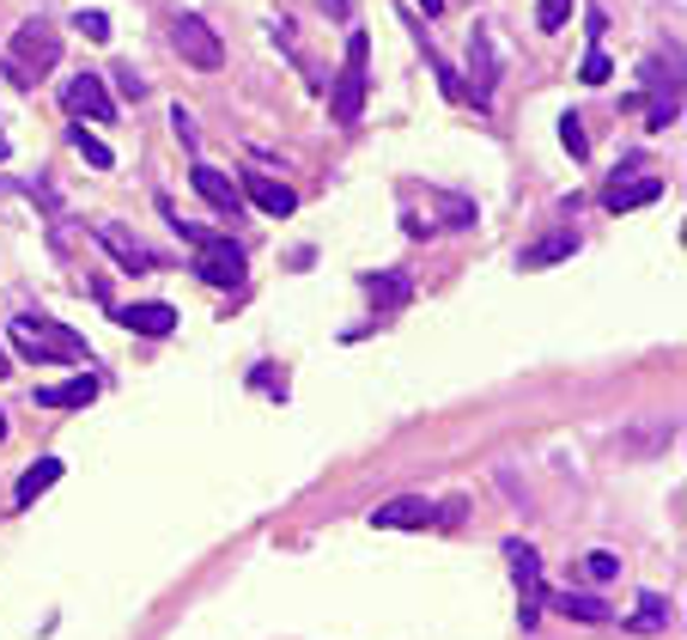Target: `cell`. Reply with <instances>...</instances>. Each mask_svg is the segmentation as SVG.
<instances>
[{
  "label": "cell",
  "instance_id": "34",
  "mask_svg": "<svg viewBox=\"0 0 687 640\" xmlns=\"http://www.w3.org/2000/svg\"><path fill=\"white\" fill-rule=\"evenodd\" d=\"M7 159H13V147H7V135H0V165H7Z\"/></svg>",
  "mask_w": 687,
  "mask_h": 640
},
{
  "label": "cell",
  "instance_id": "19",
  "mask_svg": "<svg viewBox=\"0 0 687 640\" xmlns=\"http://www.w3.org/2000/svg\"><path fill=\"white\" fill-rule=\"evenodd\" d=\"M366 287H371V299H378V305H408V299H414V275H408V268L366 275Z\"/></svg>",
  "mask_w": 687,
  "mask_h": 640
},
{
  "label": "cell",
  "instance_id": "33",
  "mask_svg": "<svg viewBox=\"0 0 687 640\" xmlns=\"http://www.w3.org/2000/svg\"><path fill=\"white\" fill-rule=\"evenodd\" d=\"M7 373H13V360H7V348H0V378H7Z\"/></svg>",
  "mask_w": 687,
  "mask_h": 640
},
{
  "label": "cell",
  "instance_id": "11",
  "mask_svg": "<svg viewBox=\"0 0 687 640\" xmlns=\"http://www.w3.org/2000/svg\"><path fill=\"white\" fill-rule=\"evenodd\" d=\"M98 244H104L110 256H116V263L128 268V275H147V268H153V250L140 244V238L128 233L123 219H104V226H98Z\"/></svg>",
  "mask_w": 687,
  "mask_h": 640
},
{
  "label": "cell",
  "instance_id": "3",
  "mask_svg": "<svg viewBox=\"0 0 687 640\" xmlns=\"http://www.w3.org/2000/svg\"><path fill=\"white\" fill-rule=\"evenodd\" d=\"M366 55H371V37L353 32L347 37V62H341V74H335V92H329V116H335L341 128H353L359 110H366Z\"/></svg>",
  "mask_w": 687,
  "mask_h": 640
},
{
  "label": "cell",
  "instance_id": "28",
  "mask_svg": "<svg viewBox=\"0 0 687 640\" xmlns=\"http://www.w3.org/2000/svg\"><path fill=\"white\" fill-rule=\"evenodd\" d=\"M469 219H474V208L462 196H444V226H469Z\"/></svg>",
  "mask_w": 687,
  "mask_h": 640
},
{
  "label": "cell",
  "instance_id": "29",
  "mask_svg": "<svg viewBox=\"0 0 687 640\" xmlns=\"http://www.w3.org/2000/svg\"><path fill=\"white\" fill-rule=\"evenodd\" d=\"M432 62V74H438V86H444V98H462V86H457V74H450V67L438 62V55H427Z\"/></svg>",
  "mask_w": 687,
  "mask_h": 640
},
{
  "label": "cell",
  "instance_id": "5",
  "mask_svg": "<svg viewBox=\"0 0 687 640\" xmlns=\"http://www.w3.org/2000/svg\"><path fill=\"white\" fill-rule=\"evenodd\" d=\"M195 275L207 287H244V244L238 238H219V233H207L201 238V256H195Z\"/></svg>",
  "mask_w": 687,
  "mask_h": 640
},
{
  "label": "cell",
  "instance_id": "24",
  "mask_svg": "<svg viewBox=\"0 0 687 640\" xmlns=\"http://www.w3.org/2000/svg\"><path fill=\"white\" fill-rule=\"evenodd\" d=\"M572 7H578V0H535V25H542V32H560L565 18H572Z\"/></svg>",
  "mask_w": 687,
  "mask_h": 640
},
{
  "label": "cell",
  "instance_id": "15",
  "mask_svg": "<svg viewBox=\"0 0 687 640\" xmlns=\"http://www.w3.org/2000/svg\"><path fill=\"white\" fill-rule=\"evenodd\" d=\"M645 202H663V177H614L609 184V208L614 214H633Z\"/></svg>",
  "mask_w": 687,
  "mask_h": 640
},
{
  "label": "cell",
  "instance_id": "32",
  "mask_svg": "<svg viewBox=\"0 0 687 640\" xmlns=\"http://www.w3.org/2000/svg\"><path fill=\"white\" fill-rule=\"evenodd\" d=\"M329 13H335V18H347V13H353V7H347V0H329Z\"/></svg>",
  "mask_w": 687,
  "mask_h": 640
},
{
  "label": "cell",
  "instance_id": "22",
  "mask_svg": "<svg viewBox=\"0 0 687 640\" xmlns=\"http://www.w3.org/2000/svg\"><path fill=\"white\" fill-rule=\"evenodd\" d=\"M67 141H74V153L86 159V165H92V172H110V165H116V153H110V147L98 141V135H86V128H74V135H67Z\"/></svg>",
  "mask_w": 687,
  "mask_h": 640
},
{
  "label": "cell",
  "instance_id": "12",
  "mask_svg": "<svg viewBox=\"0 0 687 640\" xmlns=\"http://www.w3.org/2000/svg\"><path fill=\"white\" fill-rule=\"evenodd\" d=\"M116 324L135 329V336H170L177 329V305H165V299H153V305H116Z\"/></svg>",
  "mask_w": 687,
  "mask_h": 640
},
{
  "label": "cell",
  "instance_id": "26",
  "mask_svg": "<svg viewBox=\"0 0 687 640\" xmlns=\"http://www.w3.org/2000/svg\"><path fill=\"white\" fill-rule=\"evenodd\" d=\"M578 74H584V86H602V79L614 74V62H609V55H602V49H590V55H584V67H578Z\"/></svg>",
  "mask_w": 687,
  "mask_h": 640
},
{
  "label": "cell",
  "instance_id": "23",
  "mask_svg": "<svg viewBox=\"0 0 687 640\" xmlns=\"http://www.w3.org/2000/svg\"><path fill=\"white\" fill-rule=\"evenodd\" d=\"M560 141H565V153H572V159H590V135H584V123L572 116V110L560 116Z\"/></svg>",
  "mask_w": 687,
  "mask_h": 640
},
{
  "label": "cell",
  "instance_id": "13",
  "mask_svg": "<svg viewBox=\"0 0 687 640\" xmlns=\"http://www.w3.org/2000/svg\"><path fill=\"white\" fill-rule=\"evenodd\" d=\"M189 184H195V196H201L207 208H219V214H238V208H244L238 184H231L226 172H214V165H195V172H189Z\"/></svg>",
  "mask_w": 687,
  "mask_h": 640
},
{
  "label": "cell",
  "instance_id": "10",
  "mask_svg": "<svg viewBox=\"0 0 687 640\" xmlns=\"http://www.w3.org/2000/svg\"><path fill=\"white\" fill-rule=\"evenodd\" d=\"M238 196H250L262 214H275V219H287L292 208H298V196H292L280 177H268V172H244V177H238Z\"/></svg>",
  "mask_w": 687,
  "mask_h": 640
},
{
  "label": "cell",
  "instance_id": "35",
  "mask_svg": "<svg viewBox=\"0 0 687 640\" xmlns=\"http://www.w3.org/2000/svg\"><path fill=\"white\" fill-rule=\"evenodd\" d=\"M0 439H7V415H0Z\"/></svg>",
  "mask_w": 687,
  "mask_h": 640
},
{
  "label": "cell",
  "instance_id": "1",
  "mask_svg": "<svg viewBox=\"0 0 687 640\" xmlns=\"http://www.w3.org/2000/svg\"><path fill=\"white\" fill-rule=\"evenodd\" d=\"M55 62H62V37H55V25H49V18H25V25L13 32V43H7L0 74L13 79V86H37Z\"/></svg>",
  "mask_w": 687,
  "mask_h": 640
},
{
  "label": "cell",
  "instance_id": "25",
  "mask_svg": "<svg viewBox=\"0 0 687 640\" xmlns=\"http://www.w3.org/2000/svg\"><path fill=\"white\" fill-rule=\"evenodd\" d=\"M584 574H590V579H602V586H609V579L621 574V555H609V549H596L590 562H584Z\"/></svg>",
  "mask_w": 687,
  "mask_h": 640
},
{
  "label": "cell",
  "instance_id": "27",
  "mask_svg": "<svg viewBox=\"0 0 687 640\" xmlns=\"http://www.w3.org/2000/svg\"><path fill=\"white\" fill-rule=\"evenodd\" d=\"M74 25H79V37H92V43H104V37H110V18L104 13H79Z\"/></svg>",
  "mask_w": 687,
  "mask_h": 640
},
{
  "label": "cell",
  "instance_id": "14",
  "mask_svg": "<svg viewBox=\"0 0 687 640\" xmlns=\"http://www.w3.org/2000/svg\"><path fill=\"white\" fill-rule=\"evenodd\" d=\"M469 67H474V110H487L493 79H499V67H493V43H487V25H474V37H469Z\"/></svg>",
  "mask_w": 687,
  "mask_h": 640
},
{
  "label": "cell",
  "instance_id": "17",
  "mask_svg": "<svg viewBox=\"0 0 687 640\" xmlns=\"http://www.w3.org/2000/svg\"><path fill=\"white\" fill-rule=\"evenodd\" d=\"M670 623H675V610H670V598H663V592H639V610L626 616L633 635H663Z\"/></svg>",
  "mask_w": 687,
  "mask_h": 640
},
{
  "label": "cell",
  "instance_id": "2",
  "mask_svg": "<svg viewBox=\"0 0 687 640\" xmlns=\"http://www.w3.org/2000/svg\"><path fill=\"white\" fill-rule=\"evenodd\" d=\"M7 336H13V348L25 360H37V366H43V360L79 366V360H86V336H79V329H67V324H49V317H13V329H7Z\"/></svg>",
  "mask_w": 687,
  "mask_h": 640
},
{
  "label": "cell",
  "instance_id": "7",
  "mask_svg": "<svg viewBox=\"0 0 687 640\" xmlns=\"http://www.w3.org/2000/svg\"><path fill=\"white\" fill-rule=\"evenodd\" d=\"M505 562H511V574H518V586H523V628H535V616H542V562H535V549L523 543V537H511L505 543Z\"/></svg>",
  "mask_w": 687,
  "mask_h": 640
},
{
  "label": "cell",
  "instance_id": "30",
  "mask_svg": "<svg viewBox=\"0 0 687 640\" xmlns=\"http://www.w3.org/2000/svg\"><path fill=\"white\" fill-rule=\"evenodd\" d=\"M116 86H123L128 98H147V79H140L135 67H116Z\"/></svg>",
  "mask_w": 687,
  "mask_h": 640
},
{
  "label": "cell",
  "instance_id": "16",
  "mask_svg": "<svg viewBox=\"0 0 687 640\" xmlns=\"http://www.w3.org/2000/svg\"><path fill=\"white\" fill-rule=\"evenodd\" d=\"M92 397H98V378L79 373V378H67V385H37L31 403H37V409H86Z\"/></svg>",
  "mask_w": 687,
  "mask_h": 640
},
{
  "label": "cell",
  "instance_id": "8",
  "mask_svg": "<svg viewBox=\"0 0 687 640\" xmlns=\"http://www.w3.org/2000/svg\"><path fill=\"white\" fill-rule=\"evenodd\" d=\"M62 104H67V116H86V123H110V116H116V104H110V86H104L98 74L67 79Z\"/></svg>",
  "mask_w": 687,
  "mask_h": 640
},
{
  "label": "cell",
  "instance_id": "31",
  "mask_svg": "<svg viewBox=\"0 0 687 640\" xmlns=\"http://www.w3.org/2000/svg\"><path fill=\"white\" fill-rule=\"evenodd\" d=\"M414 7H420L427 18H438V13H444V0H414Z\"/></svg>",
  "mask_w": 687,
  "mask_h": 640
},
{
  "label": "cell",
  "instance_id": "9",
  "mask_svg": "<svg viewBox=\"0 0 687 640\" xmlns=\"http://www.w3.org/2000/svg\"><path fill=\"white\" fill-rule=\"evenodd\" d=\"M371 525H378V531H427L432 500L427 494H396V500H383L378 513H371Z\"/></svg>",
  "mask_w": 687,
  "mask_h": 640
},
{
  "label": "cell",
  "instance_id": "6",
  "mask_svg": "<svg viewBox=\"0 0 687 640\" xmlns=\"http://www.w3.org/2000/svg\"><path fill=\"white\" fill-rule=\"evenodd\" d=\"M177 55H183L195 74H214V67L226 62V43H219V32L201 13H183L177 18Z\"/></svg>",
  "mask_w": 687,
  "mask_h": 640
},
{
  "label": "cell",
  "instance_id": "20",
  "mask_svg": "<svg viewBox=\"0 0 687 640\" xmlns=\"http://www.w3.org/2000/svg\"><path fill=\"white\" fill-rule=\"evenodd\" d=\"M548 604L560 610V616H572V623H609V604L590 598V592H554Z\"/></svg>",
  "mask_w": 687,
  "mask_h": 640
},
{
  "label": "cell",
  "instance_id": "21",
  "mask_svg": "<svg viewBox=\"0 0 687 640\" xmlns=\"http://www.w3.org/2000/svg\"><path fill=\"white\" fill-rule=\"evenodd\" d=\"M572 250H578V238H572V233H554V238H542V244L523 250L518 263H523V268H554V263H565Z\"/></svg>",
  "mask_w": 687,
  "mask_h": 640
},
{
  "label": "cell",
  "instance_id": "4",
  "mask_svg": "<svg viewBox=\"0 0 687 640\" xmlns=\"http://www.w3.org/2000/svg\"><path fill=\"white\" fill-rule=\"evenodd\" d=\"M645 86H651V98H645V123L651 128H670L675 116H682V67H663V55H645Z\"/></svg>",
  "mask_w": 687,
  "mask_h": 640
},
{
  "label": "cell",
  "instance_id": "18",
  "mask_svg": "<svg viewBox=\"0 0 687 640\" xmlns=\"http://www.w3.org/2000/svg\"><path fill=\"white\" fill-rule=\"evenodd\" d=\"M62 482V457H37L31 469H25V476H18V494H13V506H31L37 494H43V488H55Z\"/></svg>",
  "mask_w": 687,
  "mask_h": 640
}]
</instances>
